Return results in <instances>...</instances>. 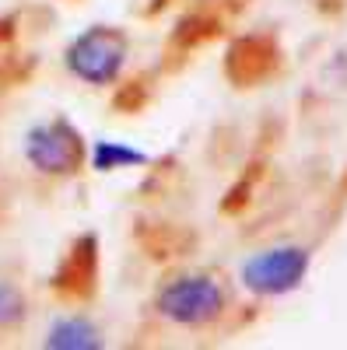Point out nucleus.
I'll use <instances>...</instances> for the list:
<instances>
[{
  "mask_svg": "<svg viewBox=\"0 0 347 350\" xmlns=\"http://www.w3.org/2000/svg\"><path fill=\"white\" fill-rule=\"evenodd\" d=\"M130 53V39L123 28L112 25H95L84 36H77L67 49V70L77 81L88 84H116L123 64Z\"/></svg>",
  "mask_w": 347,
  "mask_h": 350,
  "instance_id": "nucleus-1",
  "label": "nucleus"
},
{
  "mask_svg": "<svg viewBox=\"0 0 347 350\" xmlns=\"http://www.w3.org/2000/svg\"><path fill=\"white\" fill-rule=\"evenodd\" d=\"M224 308H228V295L211 277H179V280L165 284L158 295V312L190 329L218 323Z\"/></svg>",
  "mask_w": 347,
  "mask_h": 350,
  "instance_id": "nucleus-2",
  "label": "nucleus"
},
{
  "mask_svg": "<svg viewBox=\"0 0 347 350\" xmlns=\"http://www.w3.org/2000/svg\"><path fill=\"white\" fill-rule=\"evenodd\" d=\"M25 154L42 175H56V179H70L88 161L84 137L67 120H49L36 126L25 140Z\"/></svg>",
  "mask_w": 347,
  "mask_h": 350,
  "instance_id": "nucleus-3",
  "label": "nucleus"
},
{
  "mask_svg": "<svg viewBox=\"0 0 347 350\" xmlns=\"http://www.w3.org/2000/svg\"><path fill=\"white\" fill-rule=\"evenodd\" d=\"M99 277H102V256H99V235H77L64 259L53 270V295L67 305H88L99 295Z\"/></svg>",
  "mask_w": 347,
  "mask_h": 350,
  "instance_id": "nucleus-4",
  "label": "nucleus"
},
{
  "mask_svg": "<svg viewBox=\"0 0 347 350\" xmlns=\"http://www.w3.org/2000/svg\"><path fill=\"white\" fill-rule=\"evenodd\" d=\"M309 273V249L302 245H277L267 252H256L253 259H246L242 267V284L253 291V295H287L295 291Z\"/></svg>",
  "mask_w": 347,
  "mask_h": 350,
  "instance_id": "nucleus-5",
  "label": "nucleus"
},
{
  "mask_svg": "<svg viewBox=\"0 0 347 350\" xmlns=\"http://www.w3.org/2000/svg\"><path fill=\"white\" fill-rule=\"evenodd\" d=\"M284 53L270 32H246L224 53V77L235 88H259L281 74Z\"/></svg>",
  "mask_w": 347,
  "mask_h": 350,
  "instance_id": "nucleus-6",
  "label": "nucleus"
},
{
  "mask_svg": "<svg viewBox=\"0 0 347 350\" xmlns=\"http://www.w3.org/2000/svg\"><path fill=\"white\" fill-rule=\"evenodd\" d=\"M133 242L140 245V252L155 259V262H172L193 252L196 235L179 224V221H137L133 224Z\"/></svg>",
  "mask_w": 347,
  "mask_h": 350,
  "instance_id": "nucleus-7",
  "label": "nucleus"
},
{
  "mask_svg": "<svg viewBox=\"0 0 347 350\" xmlns=\"http://www.w3.org/2000/svg\"><path fill=\"white\" fill-rule=\"evenodd\" d=\"M224 32V21L221 14L214 11H190L179 18V25L172 28V36H168V49H176L179 56L193 53V49H204L211 46L214 39H221Z\"/></svg>",
  "mask_w": 347,
  "mask_h": 350,
  "instance_id": "nucleus-8",
  "label": "nucleus"
},
{
  "mask_svg": "<svg viewBox=\"0 0 347 350\" xmlns=\"http://www.w3.org/2000/svg\"><path fill=\"white\" fill-rule=\"evenodd\" d=\"M151 98H155V77L151 74H130L127 81L116 84L112 109L123 112V116H137L151 105Z\"/></svg>",
  "mask_w": 347,
  "mask_h": 350,
  "instance_id": "nucleus-9",
  "label": "nucleus"
},
{
  "mask_svg": "<svg viewBox=\"0 0 347 350\" xmlns=\"http://www.w3.org/2000/svg\"><path fill=\"white\" fill-rule=\"evenodd\" d=\"M259 179H264V161H249L246 172L228 186V193H224V200H221V214H228V217L242 214L249 203H253V196H256V183H259Z\"/></svg>",
  "mask_w": 347,
  "mask_h": 350,
  "instance_id": "nucleus-10",
  "label": "nucleus"
},
{
  "mask_svg": "<svg viewBox=\"0 0 347 350\" xmlns=\"http://www.w3.org/2000/svg\"><path fill=\"white\" fill-rule=\"evenodd\" d=\"M46 347H102L99 340V329L84 319H60L49 336H46Z\"/></svg>",
  "mask_w": 347,
  "mask_h": 350,
  "instance_id": "nucleus-11",
  "label": "nucleus"
},
{
  "mask_svg": "<svg viewBox=\"0 0 347 350\" xmlns=\"http://www.w3.org/2000/svg\"><path fill=\"white\" fill-rule=\"evenodd\" d=\"M36 70V56H14L11 49L0 53V88H18Z\"/></svg>",
  "mask_w": 347,
  "mask_h": 350,
  "instance_id": "nucleus-12",
  "label": "nucleus"
},
{
  "mask_svg": "<svg viewBox=\"0 0 347 350\" xmlns=\"http://www.w3.org/2000/svg\"><path fill=\"white\" fill-rule=\"evenodd\" d=\"M25 319V295L14 284L0 280V329H14Z\"/></svg>",
  "mask_w": 347,
  "mask_h": 350,
  "instance_id": "nucleus-13",
  "label": "nucleus"
},
{
  "mask_svg": "<svg viewBox=\"0 0 347 350\" xmlns=\"http://www.w3.org/2000/svg\"><path fill=\"white\" fill-rule=\"evenodd\" d=\"M105 154H112V148H109V144H99V154H95V168H105ZM116 161H130V165H140V161H144V154L116 148Z\"/></svg>",
  "mask_w": 347,
  "mask_h": 350,
  "instance_id": "nucleus-14",
  "label": "nucleus"
},
{
  "mask_svg": "<svg viewBox=\"0 0 347 350\" xmlns=\"http://www.w3.org/2000/svg\"><path fill=\"white\" fill-rule=\"evenodd\" d=\"M18 39V14H0V53H8Z\"/></svg>",
  "mask_w": 347,
  "mask_h": 350,
  "instance_id": "nucleus-15",
  "label": "nucleus"
},
{
  "mask_svg": "<svg viewBox=\"0 0 347 350\" xmlns=\"http://www.w3.org/2000/svg\"><path fill=\"white\" fill-rule=\"evenodd\" d=\"M337 193H340V196H347V172H344V179H340V186H337Z\"/></svg>",
  "mask_w": 347,
  "mask_h": 350,
  "instance_id": "nucleus-16",
  "label": "nucleus"
}]
</instances>
